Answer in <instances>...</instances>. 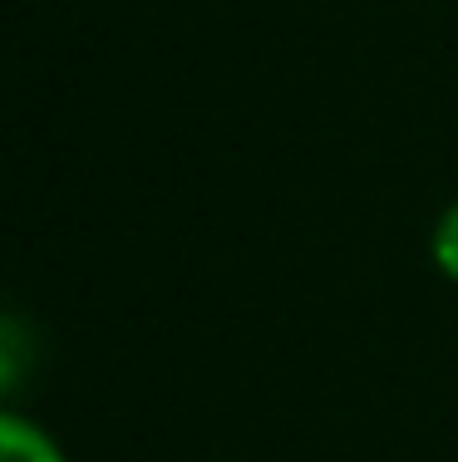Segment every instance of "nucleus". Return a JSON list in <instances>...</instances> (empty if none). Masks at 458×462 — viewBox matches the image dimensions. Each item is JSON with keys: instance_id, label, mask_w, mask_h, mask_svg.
I'll use <instances>...</instances> for the list:
<instances>
[{"instance_id": "f03ea898", "label": "nucleus", "mask_w": 458, "mask_h": 462, "mask_svg": "<svg viewBox=\"0 0 458 462\" xmlns=\"http://www.w3.org/2000/svg\"><path fill=\"white\" fill-rule=\"evenodd\" d=\"M434 261H439V271L449 281H458V202L434 226Z\"/></svg>"}, {"instance_id": "f257e3e1", "label": "nucleus", "mask_w": 458, "mask_h": 462, "mask_svg": "<svg viewBox=\"0 0 458 462\" xmlns=\"http://www.w3.org/2000/svg\"><path fill=\"white\" fill-rule=\"evenodd\" d=\"M0 462H64V457L35 423L5 413L0 418Z\"/></svg>"}]
</instances>
